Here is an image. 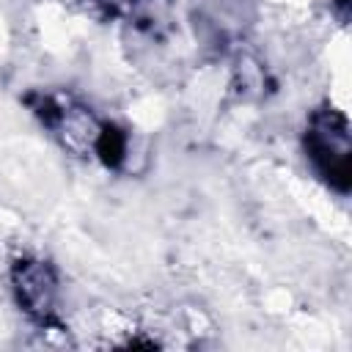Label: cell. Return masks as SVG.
Wrapping results in <instances>:
<instances>
[{
	"label": "cell",
	"mask_w": 352,
	"mask_h": 352,
	"mask_svg": "<svg viewBox=\"0 0 352 352\" xmlns=\"http://www.w3.org/2000/svg\"><path fill=\"white\" fill-rule=\"evenodd\" d=\"M308 154L316 168L341 190L349 184V146H346V124L344 118L327 116L316 121L308 132Z\"/></svg>",
	"instance_id": "6da1fadb"
},
{
	"label": "cell",
	"mask_w": 352,
	"mask_h": 352,
	"mask_svg": "<svg viewBox=\"0 0 352 352\" xmlns=\"http://www.w3.org/2000/svg\"><path fill=\"white\" fill-rule=\"evenodd\" d=\"M14 286L22 308L36 319H50L55 302V275L44 261H19L14 270Z\"/></svg>",
	"instance_id": "7a4b0ae2"
}]
</instances>
